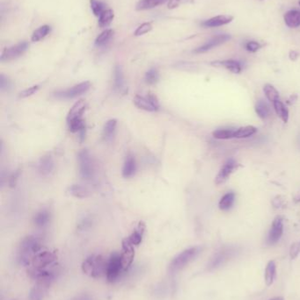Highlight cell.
I'll return each instance as SVG.
<instances>
[{
    "label": "cell",
    "mask_w": 300,
    "mask_h": 300,
    "mask_svg": "<svg viewBox=\"0 0 300 300\" xmlns=\"http://www.w3.org/2000/svg\"><path fill=\"white\" fill-rule=\"evenodd\" d=\"M67 122L69 125L70 131L73 133H80L81 131L85 130V120H83V117L75 118Z\"/></svg>",
    "instance_id": "cell-33"
},
{
    "label": "cell",
    "mask_w": 300,
    "mask_h": 300,
    "mask_svg": "<svg viewBox=\"0 0 300 300\" xmlns=\"http://www.w3.org/2000/svg\"><path fill=\"white\" fill-rule=\"evenodd\" d=\"M262 47V45L260 42H255V41H249V42H246V44H245V49L251 53L257 52Z\"/></svg>",
    "instance_id": "cell-42"
},
{
    "label": "cell",
    "mask_w": 300,
    "mask_h": 300,
    "mask_svg": "<svg viewBox=\"0 0 300 300\" xmlns=\"http://www.w3.org/2000/svg\"><path fill=\"white\" fill-rule=\"evenodd\" d=\"M28 46L29 45L27 42H22L4 50L1 55V61H12L18 57H21L27 51Z\"/></svg>",
    "instance_id": "cell-10"
},
{
    "label": "cell",
    "mask_w": 300,
    "mask_h": 300,
    "mask_svg": "<svg viewBox=\"0 0 300 300\" xmlns=\"http://www.w3.org/2000/svg\"><path fill=\"white\" fill-rule=\"evenodd\" d=\"M151 29H152V24L151 23H144L141 26H139L137 28V30L135 31L134 34H135L136 36H141V35H144V34L149 33L150 31H151Z\"/></svg>",
    "instance_id": "cell-41"
},
{
    "label": "cell",
    "mask_w": 300,
    "mask_h": 300,
    "mask_svg": "<svg viewBox=\"0 0 300 300\" xmlns=\"http://www.w3.org/2000/svg\"><path fill=\"white\" fill-rule=\"evenodd\" d=\"M212 65L217 66V67H223L228 69L229 71L234 73V74H239L242 71V66L239 61L236 60H224V61H217L212 62Z\"/></svg>",
    "instance_id": "cell-16"
},
{
    "label": "cell",
    "mask_w": 300,
    "mask_h": 300,
    "mask_svg": "<svg viewBox=\"0 0 300 300\" xmlns=\"http://www.w3.org/2000/svg\"><path fill=\"white\" fill-rule=\"evenodd\" d=\"M300 242H298V243L293 244L292 247H291V251H290V255H291V257L292 259L296 258L298 255H299V253H300Z\"/></svg>",
    "instance_id": "cell-45"
},
{
    "label": "cell",
    "mask_w": 300,
    "mask_h": 300,
    "mask_svg": "<svg viewBox=\"0 0 300 300\" xmlns=\"http://www.w3.org/2000/svg\"><path fill=\"white\" fill-rule=\"evenodd\" d=\"M286 26L291 28H297L300 27V11L291 10L287 11L284 16Z\"/></svg>",
    "instance_id": "cell-18"
},
{
    "label": "cell",
    "mask_w": 300,
    "mask_h": 300,
    "mask_svg": "<svg viewBox=\"0 0 300 300\" xmlns=\"http://www.w3.org/2000/svg\"><path fill=\"white\" fill-rule=\"evenodd\" d=\"M85 107H86V105H85V100H83V99H80L77 102L75 103L74 107L71 108L69 114L67 115V121L75 118L83 117Z\"/></svg>",
    "instance_id": "cell-19"
},
{
    "label": "cell",
    "mask_w": 300,
    "mask_h": 300,
    "mask_svg": "<svg viewBox=\"0 0 300 300\" xmlns=\"http://www.w3.org/2000/svg\"><path fill=\"white\" fill-rule=\"evenodd\" d=\"M116 125H117V120L115 119L109 120L105 124L104 128H103V137L106 141H109L113 138L115 132H116Z\"/></svg>",
    "instance_id": "cell-28"
},
{
    "label": "cell",
    "mask_w": 300,
    "mask_h": 300,
    "mask_svg": "<svg viewBox=\"0 0 300 300\" xmlns=\"http://www.w3.org/2000/svg\"><path fill=\"white\" fill-rule=\"evenodd\" d=\"M256 132H257V129L254 126L246 125V126L239 127L238 129L235 130L234 138H237V139L248 138V137L254 135Z\"/></svg>",
    "instance_id": "cell-29"
},
{
    "label": "cell",
    "mask_w": 300,
    "mask_h": 300,
    "mask_svg": "<svg viewBox=\"0 0 300 300\" xmlns=\"http://www.w3.org/2000/svg\"><path fill=\"white\" fill-rule=\"evenodd\" d=\"M270 300H284V298H282V297H277V298H274V299H271Z\"/></svg>",
    "instance_id": "cell-52"
},
{
    "label": "cell",
    "mask_w": 300,
    "mask_h": 300,
    "mask_svg": "<svg viewBox=\"0 0 300 300\" xmlns=\"http://www.w3.org/2000/svg\"><path fill=\"white\" fill-rule=\"evenodd\" d=\"M238 253H239V249L233 246L220 248V250L218 251L210 260L207 265V270L212 271L223 266L229 261H231V259L234 258Z\"/></svg>",
    "instance_id": "cell-4"
},
{
    "label": "cell",
    "mask_w": 300,
    "mask_h": 300,
    "mask_svg": "<svg viewBox=\"0 0 300 300\" xmlns=\"http://www.w3.org/2000/svg\"><path fill=\"white\" fill-rule=\"evenodd\" d=\"M284 233V224L283 220L280 217H277L273 221V224L271 227L269 236H268V244L274 245L279 241L281 239L282 236Z\"/></svg>",
    "instance_id": "cell-12"
},
{
    "label": "cell",
    "mask_w": 300,
    "mask_h": 300,
    "mask_svg": "<svg viewBox=\"0 0 300 300\" xmlns=\"http://www.w3.org/2000/svg\"><path fill=\"white\" fill-rule=\"evenodd\" d=\"M70 194H72L74 197L77 198H88L91 195V191L85 186L74 184L69 188Z\"/></svg>",
    "instance_id": "cell-23"
},
{
    "label": "cell",
    "mask_w": 300,
    "mask_h": 300,
    "mask_svg": "<svg viewBox=\"0 0 300 300\" xmlns=\"http://www.w3.org/2000/svg\"><path fill=\"white\" fill-rule=\"evenodd\" d=\"M147 98H148V99L150 100V102L151 103V105H152V106L156 108V110H158V109H159V102H158L157 97H156L155 95H153V94L150 93V94H148Z\"/></svg>",
    "instance_id": "cell-48"
},
{
    "label": "cell",
    "mask_w": 300,
    "mask_h": 300,
    "mask_svg": "<svg viewBox=\"0 0 300 300\" xmlns=\"http://www.w3.org/2000/svg\"><path fill=\"white\" fill-rule=\"evenodd\" d=\"M114 11L111 9H106L99 17V25L100 27H107L111 24L114 19Z\"/></svg>",
    "instance_id": "cell-34"
},
{
    "label": "cell",
    "mask_w": 300,
    "mask_h": 300,
    "mask_svg": "<svg viewBox=\"0 0 300 300\" xmlns=\"http://www.w3.org/2000/svg\"><path fill=\"white\" fill-rule=\"evenodd\" d=\"M90 4H91V8H92L93 14L98 17V18L106 10L105 4L102 2L99 1V0H90Z\"/></svg>",
    "instance_id": "cell-39"
},
{
    "label": "cell",
    "mask_w": 300,
    "mask_h": 300,
    "mask_svg": "<svg viewBox=\"0 0 300 300\" xmlns=\"http://www.w3.org/2000/svg\"><path fill=\"white\" fill-rule=\"evenodd\" d=\"M114 82L116 90L121 91L124 88V76H123V69L120 65H116L115 68Z\"/></svg>",
    "instance_id": "cell-32"
},
{
    "label": "cell",
    "mask_w": 300,
    "mask_h": 300,
    "mask_svg": "<svg viewBox=\"0 0 300 300\" xmlns=\"http://www.w3.org/2000/svg\"><path fill=\"white\" fill-rule=\"evenodd\" d=\"M277 272V265L274 261L268 262L265 269V283L268 286H270L274 283Z\"/></svg>",
    "instance_id": "cell-24"
},
{
    "label": "cell",
    "mask_w": 300,
    "mask_h": 300,
    "mask_svg": "<svg viewBox=\"0 0 300 300\" xmlns=\"http://www.w3.org/2000/svg\"><path fill=\"white\" fill-rule=\"evenodd\" d=\"M122 245H123V249L121 253V259L123 263V270L124 272H126L131 268L135 257V249H134L135 246L131 243L128 238L123 240Z\"/></svg>",
    "instance_id": "cell-9"
},
{
    "label": "cell",
    "mask_w": 300,
    "mask_h": 300,
    "mask_svg": "<svg viewBox=\"0 0 300 300\" xmlns=\"http://www.w3.org/2000/svg\"><path fill=\"white\" fill-rule=\"evenodd\" d=\"M189 0H168V8L173 9V8L178 7L180 4L186 3Z\"/></svg>",
    "instance_id": "cell-47"
},
{
    "label": "cell",
    "mask_w": 300,
    "mask_h": 300,
    "mask_svg": "<svg viewBox=\"0 0 300 300\" xmlns=\"http://www.w3.org/2000/svg\"><path fill=\"white\" fill-rule=\"evenodd\" d=\"M137 171V164L135 157L131 155L126 157L123 168V176L125 179H130L135 175Z\"/></svg>",
    "instance_id": "cell-17"
},
{
    "label": "cell",
    "mask_w": 300,
    "mask_h": 300,
    "mask_svg": "<svg viewBox=\"0 0 300 300\" xmlns=\"http://www.w3.org/2000/svg\"><path fill=\"white\" fill-rule=\"evenodd\" d=\"M202 251L201 247H189L188 249H185L176 255L174 258L170 262L169 271L171 273H176L180 270H183L185 267L189 265L190 262L194 261L199 255Z\"/></svg>",
    "instance_id": "cell-3"
},
{
    "label": "cell",
    "mask_w": 300,
    "mask_h": 300,
    "mask_svg": "<svg viewBox=\"0 0 300 300\" xmlns=\"http://www.w3.org/2000/svg\"><path fill=\"white\" fill-rule=\"evenodd\" d=\"M167 0H140L137 4L138 11L149 10L154 7H157L159 4H164Z\"/></svg>",
    "instance_id": "cell-26"
},
{
    "label": "cell",
    "mask_w": 300,
    "mask_h": 300,
    "mask_svg": "<svg viewBox=\"0 0 300 300\" xmlns=\"http://www.w3.org/2000/svg\"><path fill=\"white\" fill-rule=\"evenodd\" d=\"M50 220V214L47 210H42L36 213L34 218V223L38 228H44L49 224Z\"/></svg>",
    "instance_id": "cell-25"
},
{
    "label": "cell",
    "mask_w": 300,
    "mask_h": 300,
    "mask_svg": "<svg viewBox=\"0 0 300 300\" xmlns=\"http://www.w3.org/2000/svg\"><path fill=\"white\" fill-rule=\"evenodd\" d=\"M299 4H300V2H299Z\"/></svg>",
    "instance_id": "cell-54"
},
{
    "label": "cell",
    "mask_w": 300,
    "mask_h": 300,
    "mask_svg": "<svg viewBox=\"0 0 300 300\" xmlns=\"http://www.w3.org/2000/svg\"><path fill=\"white\" fill-rule=\"evenodd\" d=\"M113 34H114V31L112 29L103 31L101 34H99V36L95 40V45L98 47L106 45L109 42V40L113 37Z\"/></svg>",
    "instance_id": "cell-38"
},
{
    "label": "cell",
    "mask_w": 300,
    "mask_h": 300,
    "mask_svg": "<svg viewBox=\"0 0 300 300\" xmlns=\"http://www.w3.org/2000/svg\"><path fill=\"white\" fill-rule=\"evenodd\" d=\"M11 88H12V82L2 74L0 76V90L1 91H7Z\"/></svg>",
    "instance_id": "cell-43"
},
{
    "label": "cell",
    "mask_w": 300,
    "mask_h": 300,
    "mask_svg": "<svg viewBox=\"0 0 300 300\" xmlns=\"http://www.w3.org/2000/svg\"><path fill=\"white\" fill-rule=\"evenodd\" d=\"M79 174L81 178L85 180H91L94 175V166L92 157L87 149H83L77 155Z\"/></svg>",
    "instance_id": "cell-6"
},
{
    "label": "cell",
    "mask_w": 300,
    "mask_h": 300,
    "mask_svg": "<svg viewBox=\"0 0 300 300\" xmlns=\"http://www.w3.org/2000/svg\"><path fill=\"white\" fill-rule=\"evenodd\" d=\"M91 224H92V221L91 220H89V219H85L84 221L81 222L80 225H79V229H82V230H85L86 228H90L91 227Z\"/></svg>",
    "instance_id": "cell-50"
},
{
    "label": "cell",
    "mask_w": 300,
    "mask_h": 300,
    "mask_svg": "<svg viewBox=\"0 0 300 300\" xmlns=\"http://www.w3.org/2000/svg\"><path fill=\"white\" fill-rule=\"evenodd\" d=\"M255 112L257 114L258 116L262 120H266V119L270 117V107L268 106L267 103L264 102L263 100H259L256 106H255Z\"/></svg>",
    "instance_id": "cell-30"
},
{
    "label": "cell",
    "mask_w": 300,
    "mask_h": 300,
    "mask_svg": "<svg viewBox=\"0 0 300 300\" xmlns=\"http://www.w3.org/2000/svg\"><path fill=\"white\" fill-rule=\"evenodd\" d=\"M300 57V54L298 53L295 50H292V51L290 52V58H291V60L295 61V60L298 59V57Z\"/></svg>",
    "instance_id": "cell-51"
},
{
    "label": "cell",
    "mask_w": 300,
    "mask_h": 300,
    "mask_svg": "<svg viewBox=\"0 0 300 300\" xmlns=\"http://www.w3.org/2000/svg\"><path fill=\"white\" fill-rule=\"evenodd\" d=\"M134 104L137 107H139V109L147 111V112H155L156 108L151 105L150 100L148 99L147 97H143V96L137 95L134 99Z\"/></svg>",
    "instance_id": "cell-22"
},
{
    "label": "cell",
    "mask_w": 300,
    "mask_h": 300,
    "mask_svg": "<svg viewBox=\"0 0 300 300\" xmlns=\"http://www.w3.org/2000/svg\"><path fill=\"white\" fill-rule=\"evenodd\" d=\"M42 251V245L35 236L25 237L19 245L17 261L19 265L29 266L36 254Z\"/></svg>",
    "instance_id": "cell-1"
},
{
    "label": "cell",
    "mask_w": 300,
    "mask_h": 300,
    "mask_svg": "<svg viewBox=\"0 0 300 300\" xmlns=\"http://www.w3.org/2000/svg\"><path fill=\"white\" fill-rule=\"evenodd\" d=\"M145 231H146V224L141 221V222H139L138 227L136 228L135 230L132 232L131 236L128 237V239L130 240V241L134 246H139L142 242Z\"/></svg>",
    "instance_id": "cell-21"
},
{
    "label": "cell",
    "mask_w": 300,
    "mask_h": 300,
    "mask_svg": "<svg viewBox=\"0 0 300 300\" xmlns=\"http://www.w3.org/2000/svg\"><path fill=\"white\" fill-rule=\"evenodd\" d=\"M39 88H40L39 85H35V86H32V87L24 90L23 91H21V92L19 93V98L24 99V98H27V97H30V96L34 95V94H35V93L38 91Z\"/></svg>",
    "instance_id": "cell-44"
},
{
    "label": "cell",
    "mask_w": 300,
    "mask_h": 300,
    "mask_svg": "<svg viewBox=\"0 0 300 300\" xmlns=\"http://www.w3.org/2000/svg\"><path fill=\"white\" fill-rule=\"evenodd\" d=\"M51 285L43 282H36L29 293L30 300H43Z\"/></svg>",
    "instance_id": "cell-15"
},
{
    "label": "cell",
    "mask_w": 300,
    "mask_h": 300,
    "mask_svg": "<svg viewBox=\"0 0 300 300\" xmlns=\"http://www.w3.org/2000/svg\"><path fill=\"white\" fill-rule=\"evenodd\" d=\"M273 106L274 109L276 111L277 116L281 119L282 120L285 122V123L288 121L289 111L285 105H284V103L282 102L281 100L279 99V100H277V101H275L273 103Z\"/></svg>",
    "instance_id": "cell-27"
},
{
    "label": "cell",
    "mask_w": 300,
    "mask_h": 300,
    "mask_svg": "<svg viewBox=\"0 0 300 300\" xmlns=\"http://www.w3.org/2000/svg\"><path fill=\"white\" fill-rule=\"evenodd\" d=\"M299 144H300V134L299 135Z\"/></svg>",
    "instance_id": "cell-53"
},
{
    "label": "cell",
    "mask_w": 300,
    "mask_h": 300,
    "mask_svg": "<svg viewBox=\"0 0 300 300\" xmlns=\"http://www.w3.org/2000/svg\"><path fill=\"white\" fill-rule=\"evenodd\" d=\"M231 36L229 34H218L212 39H210L208 42H205L204 45L200 46L195 50V53L202 54L208 52L210 50H213L214 48H217L219 46L222 45L224 43L230 41Z\"/></svg>",
    "instance_id": "cell-11"
},
{
    "label": "cell",
    "mask_w": 300,
    "mask_h": 300,
    "mask_svg": "<svg viewBox=\"0 0 300 300\" xmlns=\"http://www.w3.org/2000/svg\"><path fill=\"white\" fill-rule=\"evenodd\" d=\"M236 168H237V163L235 162V160H228L226 163L224 164L223 167L221 168L218 176L216 177V184H221L225 182Z\"/></svg>",
    "instance_id": "cell-13"
},
{
    "label": "cell",
    "mask_w": 300,
    "mask_h": 300,
    "mask_svg": "<svg viewBox=\"0 0 300 300\" xmlns=\"http://www.w3.org/2000/svg\"><path fill=\"white\" fill-rule=\"evenodd\" d=\"M235 201V194L233 192H228L224 195L220 202V208L222 211H228L231 209Z\"/></svg>",
    "instance_id": "cell-31"
},
{
    "label": "cell",
    "mask_w": 300,
    "mask_h": 300,
    "mask_svg": "<svg viewBox=\"0 0 300 300\" xmlns=\"http://www.w3.org/2000/svg\"><path fill=\"white\" fill-rule=\"evenodd\" d=\"M19 174H20L19 171H17L11 176L10 180H9V185L12 187H12H15L17 181H18V179H19Z\"/></svg>",
    "instance_id": "cell-46"
},
{
    "label": "cell",
    "mask_w": 300,
    "mask_h": 300,
    "mask_svg": "<svg viewBox=\"0 0 300 300\" xmlns=\"http://www.w3.org/2000/svg\"><path fill=\"white\" fill-rule=\"evenodd\" d=\"M70 300H93V298L91 295H89V294H79V295H77V296H75L73 298V299H71Z\"/></svg>",
    "instance_id": "cell-49"
},
{
    "label": "cell",
    "mask_w": 300,
    "mask_h": 300,
    "mask_svg": "<svg viewBox=\"0 0 300 300\" xmlns=\"http://www.w3.org/2000/svg\"><path fill=\"white\" fill-rule=\"evenodd\" d=\"M159 78V75H158V71L157 70V68H150V70L147 71L146 74V82L148 84H156L158 81Z\"/></svg>",
    "instance_id": "cell-40"
},
{
    "label": "cell",
    "mask_w": 300,
    "mask_h": 300,
    "mask_svg": "<svg viewBox=\"0 0 300 300\" xmlns=\"http://www.w3.org/2000/svg\"><path fill=\"white\" fill-rule=\"evenodd\" d=\"M234 129L224 128V129L216 130L213 133V136L215 137L216 139H220V140H228L234 138Z\"/></svg>",
    "instance_id": "cell-36"
},
{
    "label": "cell",
    "mask_w": 300,
    "mask_h": 300,
    "mask_svg": "<svg viewBox=\"0 0 300 300\" xmlns=\"http://www.w3.org/2000/svg\"><path fill=\"white\" fill-rule=\"evenodd\" d=\"M91 88V83L85 81L80 84L74 85V87L69 88L65 91H58L55 93V97L60 99H70L77 98L78 96L85 94Z\"/></svg>",
    "instance_id": "cell-8"
},
{
    "label": "cell",
    "mask_w": 300,
    "mask_h": 300,
    "mask_svg": "<svg viewBox=\"0 0 300 300\" xmlns=\"http://www.w3.org/2000/svg\"><path fill=\"white\" fill-rule=\"evenodd\" d=\"M54 161L51 156H44L40 160L39 171L43 176H48L54 170Z\"/></svg>",
    "instance_id": "cell-20"
},
{
    "label": "cell",
    "mask_w": 300,
    "mask_h": 300,
    "mask_svg": "<svg viewBox=\"0 0 300 300\" xmlns=\"http://www.w3.org/2000/svg\"><path fill=\"white\" fill-rule=\"evenodd\" d=\"M107 260L101 255H89L82 262L83 273L90 278H100L106 275Z\"/></svg>",
    "instance_id": "cell-2"
},
{
    "label": "cell",
    "mask_w": 300,
    "mask_h": 300,
    "mask_svg": "<svg viewBox=\"0 0 300 300\" xmlns=\"http://www.w3.org/2000/svg\"><path fill=\"white\" fill-rule=\"evenodd\" d=\"M233 16L231 15H218L211 18V19L204 20L202 23V26L205 28H213V27H219L227 25L233 20Z\"/></svg>",
    "instance_id": "cell-14"
},
{
    "label": "cell",
    "mask_w": 300,
    "mask_h": 300,
    "mask_svg": "<svg viewBox=\"0 0 300 300\" xmlns=\"http://www.w3.org/2000/svg\"></svg>",
    "instance_id": "cell-55"
},
{
    "label": "cell",
    "mask_w": 300,
    "mask_h": 300,
    "mask_svg": "<svg viewBox=\"0 0 300 300\" xmlns=\"http://www.w3.org/2000/svg\"><path fill=\"white\" fill-rule=\"evenodd\" d=\"M58 259V255L51 251H41L35 255L32 261V267L37 269H47L49 267L54 266V263Z\"/></svg>",
    "instance_id": "cell-7"
},
{
    "label": "cell",
    "mask_w": 300,
    "mask_h": 300,
    "mask_svg": "<svg viewBox=\"0 0 300 300\" xmlns=\"http://www.w3.org/2000/svg\"><path fill=\"white\" fill-rule=\"evenodd\" d=\"M124 273L123 263L121 259V254L113 253L110 257L107 260V268H106V278L109 283H115L117 281L122 274Z\"/></svg>",
    "instance_id": "cell-5"
},
{
    "label": "cell",
    "mask_w": 300,
    "mask_h": 300,
    "mask_svg": "<svg viewBox=\"0 0 300 300\" xmlns=\"http://www.w3.org/2000/svg\"><path fill=\"white\" fill-rule=\"evenodd\" d=\"M263 90H264V93H265L267 99H269L271 102L274 103L275 101L280 99L279 92L276 88L274 87L273 85L266 84Z\"/></svg>",
    "instance_id": "cell-37"
},
{
    "label": "cell",
    "mask_w": 300,
    "mask_h": 300,
    "mask_svg": "<svg viewBox=\"0 0 300 300\" xmlns=\"http://www.w3.org/2000/svg\"></svg>",
    "instance_id": "cell-56"
},
{
    "label": "cell",
    "mask_w": 300,
    "mask_h": 300,
    "mask_svg": "<svg viewBox=\"0 0 300 300\" xmlns=\"http://www.w3.org/2000/svg\"><path fill=\"white\" fill-rule=\"evenodd\" d=\"M51 31V27L48 25H44L43 27H39L37 30L34 32L32 35V42H36L45 38L48 34H50Z\"/></svg>",
    "instance_id": "cell-35"
}]
</instances>
